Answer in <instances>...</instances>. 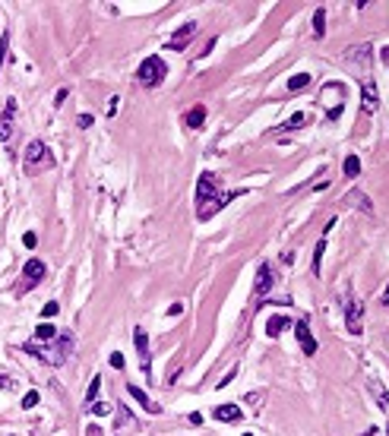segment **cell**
Segmentation results:
<instances>
[{"mask_svg":"<svg viewBox=\"0 0 389 436\" xmlns=\"http://www.w3.org/2000/svg\"><path fill=\"white\" fill-rule=\"evenodd\" d=\"M310 82H313V79H310V73H295L288 79V92H301V89H307Z\"/></svg>","mask_w":389,"mask_h":436,"instance_id":"obj_22","label":"cell"},{"mask_svg":"<svg viewBox=\"0 0 389 436\" xmlns=\"http://www.w3.org/2000/svg\"><path fill=\"white\" fill-rule=\"evenodd\" d=\"M127 424H133V417H130L127 408H120V414H117V430H120V427H127Z\"/></svg>","mask_w":389,"mask_h":436,"instance_id":"obj_29","label":"cell"},{"mask_svg":"<svg viewBox=\"0 0 389 436\" xmlns=\"http://www.w3.org/2000/svg\"><path fill=\"white\" fill-rule=\"evenodd\" d=\"M288 326H291L288 316H272V319L266 322V335H282V332L288 329Z\"/></svg>","mask_w":389,"mask_h":436,"instance_id":"obj_16","label":"cell"},{"mask_svg":"<svg viewBox=\"0 0 389 436\" xmlns=\"http://www.w3.org/2000/svg\"><path fill=\"white\" fill-rule=\"evenodd\" d=\"M85 436H105V433H101L98 427H89V430H85Z\"/></svg>","mask_w":389,"mask_h":436,"instance_id":"obj_39","label":"cell"},{"mask_svg":"<svg viewBox=\"0 0 389 436\" xmlns=\"http://www.w3.org/2000/svg\"><path fill=\"white\" fill-rule=\"evenodd\" d=\"M304 124H307V114H291L288 121H285V124H279L272 133H288V130H298V126H304Z\"/></svg>","mask_w":389,"mask_h":436,"instance_id":"obj_18","label":"cell"},{"mask_svg":"<svg viewBox=\"0 0 389 436\" xmlns=\"http://www.w3.org/2000/svg\"><path fill=\"white\" fill-rule=\"evenodd\" d=\"M342 57L351 61V63H367L370 57H374V45H367V41H364V45H348L342 51Z\"/></svg>","mask_w":389,"mask_h":436,"instance_id":"obj_11","label":"cell"},{"mask_svg":"<svg viewBox=\"0 0 389 436\" xmlns=\"http://www.w3.org/2000/svg\"><path fill=\"white\" fill-rule=\"evenodd\" d=\"M25 168L29 171H38V168H54V158H51V149L41 139L25 145Z\"/></svg>","mask_w":389,"mask_h":436,"instance_id":"obj_4","label":"cell"},{"mask_svg":"<svg viewBox=\"0 0 389 436\" xmlns=\"http://www.w3.org/2000/svg\"><path fill=\"white\" fill-rule=\"evenodd\" d=\"M342 171H345V177H358L361 174V161L354 158V155H348V158H345V165H342Z\"/></svg>","mask_w":389,"mask_h":436,"instance_id":"obj_24","label":"cell"},{"mask_svg":"<svg viewBox=\"0 0 389 436\" xmlns=\"http://www.w3.org/2000/svg\"><path fill=\"white\" fill-rule=\"evenodd\" d=\"M237 193H225L222 196V190H219V184H215V174L212 171H203L200 174V184H196V218L200 221H209L219 209H225L231 199H234Z\"/></svg>","mask_w":389,"mask_h":436,"instance_id":"obj_1","label":"cell"},{"mask_svg":"<svg viewBox=\"0 0 389 436\" xmlns=\"http://www.w3.org/2000/svg\"><path fill=\"white\" fill-rule=\"evenodd\" d=\"M117 108H120V98L114 95V98L108 101V117H114V114H117Z\"/></svg>","mask_w":389,"mask_h":436,"instance_id":"obj_34","label":"cell"},{"mask_svg":"<svg viewBox=\"0 0 389 436\" xmlns=\"http://www.w3.org/2000/svg\"><path fill=\"white\" fill-rule=\"evenodd\" d=\"M177 376H180V367H174V370H168V386H174V382H177Z\"/></svg>","mask_w":389,"mask_h":436,"instance_id":"obj_37","label":"cell"},{"mask_svg":"<svg viewBox=\"0 0 389 436\" xmlns=\"http://www.w3.org/2000/svg\"><path fill=\"white\" fill-rule=\"evenodd\" d=\"M108 364H111V367H117V370H124V364H127V361H124V354H120V351H114V354L108 357Z\"/></svg>","mask_w":389,"mask_h":436,"instance_id":"obj_28","label":"cell"},{"mask_svg":"<svg viewBox=\"0 0 389 436\" xmlns=\"http://www.w3.org/2000/svg\"><path fill=\"white\" fill-rule=\"evenodd\" d=\"M57 335H60V332H57L54 326H48V322H41V326L35 329V338H38V341H45V345H51V341H57Z\"/></svg>","mask_w":389,"mask_h":436,"instance_id":"obj_19","label":"cell"},{"mask_svg":"<svg viewBox=\"0 0 389 436\" xmlns=\"http://www.w3.org/2000/svg\"><path fill=\"white\" fill-rule=\"evenodd\" d=\"M244 436H253V433H244Z\"/></svg>","mask_w":389,"mask_h":436,"instance_id":"obj_42","label":"cell"},{"mask_svg":"<svg viewBox=\"0 0 389 436\" xmlns=\"http://www.w3.org/2000/svg\"><path fill=\"white\" fill-rule=\"evenodd\" d=\"M38 405V392H25V398H22V408H35Z\"/></svg>","mask_w":389,"mask_h":436,"instance_id":"obj_30","label":"cell"},{"mask_svg":"<svg viewBox=\"0 0 389 436\" xmlns=\"http://www.w3.org/2000/svg\"><path fill=\"white\" fill-rule=\"evenodd\" d=\"M22 244H25V247H29V250H32V247H35V244H38V237H35V234H32V231H29V234H25V237H22Z\"/></svg>","mask_w":389,"mask_h":436,"instance_id":"obj_35","label":"cell"},{"mask_svg":"<svg viewBox=\"0 0 389 436\" xmlns=\"http://www.w3.org/2000/svg\"><path fill=\"white\" fill-rule=\"evenodd\" d=\"M383 304L389 307V285H386V291H383Z\"/></svg>","mask_w":389,"mask_h":436,"instance_id":"obj_40","label":"cell"},{"mask_svg":"<svg viewBox=\"0 0 389 436\" xmlns=\"http://www.w3.org/2000/svg\"><path fill=\"white\" fill-rule=\"evenodd\" d=\"M203 124H206V108H203V105L190 108V111H187V126H193V130H200Z\"/></svg>","mask_w":389,"mask_h":436,"instance_id":"obj_17","label":"cell"},{"mask_svg":"<svg viewBox=\"0 0 389 436\" xmlns=\"http://www.w3.org/2000/svg\"><path fill=\"white\" fill-rule=\"evenodd\" d=\"M196 35V22H184V25H180V29H177V35L174 38H168V51H184L187 48V41L190 38H193Z\"/></svg>","mask_w":389,"mask_h":436,"instance_id":"obj_10","label":"cell"},{"mask_svg":"<svg viewBox=\"0 0 389 436\" xmlns=\"http://www.w3.org/2000/svg\"><path fill=\"white\" fill-rule=\"evenodd\" d=\"M263 398H266L263 392H250V395H244V405L247 408H259V405H263Z\"/></svg>","mask_w":389,"mask_h":436,"instance_id":"obj_25","label":"cell"},{"mask_svg":"<svg viewBox=\"0 0 389 436\" xmlns=\"http://www.w3.org/2000/svg\"><path fill=\"white\" fill-rule=\"evenodd\" d=\"M323 253H326V237H319L316 247H313V275L323 272Z\"/></svg>","mask_w":389,"mask_h":436,"instance_id":"obj_20","label":"cell"},{"mask_svg":"<svg viewBox=\"0 0 389 436\" xmlns=\"http://www.w3.org/2000/svg\"><path fill=\"white\" fill-rule=\"evenodd\" d=\"M342 202H345L348 209H358V212H364V215H374V202H370V196H367L364 190H358V187L345 193Z\"/></svg>","mask_w":389,"mask_h":436,"instance_id":"obj_6","label":"cell"},{"mask_svg":"<svg viewBox=\"0 0 389 436\" xmlns=\"http://www.w3.org/2000/svg\"><path fill=\"white\" fill-rule=\"evenodd\" d=\"M6 48H10V35H0V66H3V61H6Z\"/></svg>","mask_w":389,"mask_h":436,"instance_id":"obj_27","label":"cell"},{"mask_svg":"<svg viewBox=\"0 0 389 436\" xmlns=\"http://www.w3.org/2000/svg\"><path fill=\"white\" fill-rule=\"evenodd\" d=\"M168 76V63L161 61V57H146L140 63V70H136V79H140L146 89H155V85H161Z\"/></svg>","mask_w":389,"mask_h":436,"instance_id":"obj_2","label":"cell"},{"mask_svg":"<svg viewBox=\"0 0 389 436\" xmlns=\"http://www.w3.org/2000/svg\"><path fill=\"white\" fill-rule=\"evenodd\" d=\"M13 121H16V98H6L3 114H0V142H6L13 136Z\"/></svg>","mask_w":389,"mask_h":436,"instance_id":"obj_7","label":"cell"},{"mask_svg":"<svg viewBox=\"0 0 389 436\" xmlns=\"http://www.w3.org/2000/svg\"><path fill=\"white\" fill-rule=\"evenodd\" d=\"M313 35L316 38L326 35V10H323V6H316V10H313Z\"/></svg>","mask_w":389,"mask_h":436,"instance_id":"obj_21","label":"cell"},{"mask_svg":"<svg viewBox=\"0 0 389 436\" xmlns=\"http://www.w3.org/2000/svg\"><path fill=\"white\" fill-rule=\"evenodd\" d=\"M212 417H215L219 424H237L240 417H244V411H240L237 405H219V408L212 411Z\"/></svg>","mask_w":389,"mask_h":436,"instance_id":"obj_14","label":"cell"},{"mask_svg":"<svg viewBox=\"0 0 389 436\" xmlns=\"http://www.w3.org/2000/svg\"><path fill=\"white\" fill-rule=\"evenodd\" d=\"M133 345L140 351V361H143V373L146 379L152 376V364H149V338H146V329H133Z\"/></svg>","mask_w":389,"mask_h":436,"instance_id":"obj_8","label":"cell"},{"mask_svg":"<svg viewBox=\"0 0 389 436\" xmlns=\"http://www.w3.org/2000/svg\"><path fill=\"white\" fill-rule=\"evenodd\" d=\"M234 373H237V367H231V370H228V373H225L222 379H219V389H222V386H228V382L234 379Z\"/></svg>","mask_w":389,"mask_h":436,"instance_id":"obj_33","label":"cell"},{"mask_svg":"<svg viewBox=\"0 0 389 436\" xmlns=\"http://www.w3.org/2000/svg\"><path fill=\"white\" fill-rule=\"evenodd\" d=\"M98 389H101V376H95V379L89 382V392H85V398L95 401V395H98Z\"/></svg>","mask_w":389,"mask_h":436,"instance_id":"obj_26","label":"cell"},{"mask_svg":"<svg viewBox=\"0 0 389 436\" xmlns=\"http://www.w3.org/2000/svg\"><path fill=\"white\" fill-rule=\"evenodd\" d=\"M76 124L85 130V126H92V117H89V114H79V117H76Z\"/></svg>","mask_w":389,"mask_h":436,"instance_id":"obj_36","label":"cell"},{"mask_svg":"<svg viewBox=\"0 0 389 436\" xmlns=\"http://www.w3.org/2000/svg\"><path fill=\"white\" fill-rule=\"evenodd\" d=\"M386 436H389V430H386Z\"/></svg>","mask_w":389,"mask_h":436,"instance_id":"obj_43","label":"cell"},{"mask_svg":"<svg viewBox=\"0 0 389 436\" xmlns=\"http://www.w3.org/2000/svg\"><path fill=\"white\" fill-rule=\"evenodd\" d=\"M127 389H130V395H133L136 401H140V405H143V408H146V411H149V414H158V411H161V408L155 405V401H152L149 395H146V392H143L140 386H127Z\"/></svg>","mask_w":389,"mask_h":436,"instance_id":"obj_15","label":"cell"},{"mask_svg":"<svg viewBox=\"0 0 389 436\" xmlns=\"http://www.w3.org/2000/svg\"><path fill=\"white\" fill-rule=\"evenodd\" d=\"M377 108H380L377 85L374 82H361V111H364V114H374Z\"/></svg>","mask_w":389,"mask_h":436,"instance_id":"obj_12","label":"cell"},{"mask_svg":"<svg viewBox=\"0 0 389 436\" xmlns=\"http://www.w3.org/2000/svg\"><path fill=\"white\" fill-rule=\"evenodd\" d=\"M272 285H275V272H272V266L269 262H263V266L256 269V281H253V297H259L263 301L266 294L272 291Z\"/></svg>","mask_w":389,"mask_h":436,"instance_id":"obj_5","label":"cell"},{"mask_svg":"<svg viewBox=\"0 0 389 436\" xmlns=\"http://www.w3.org/2000/svg\"><path fill=\"white\" fill-rule=\"evenodd\" d=\"M92 414H98V417H108V414H111V408H108V405H101V401H95V405H92Z\"/></svg>","mask_w":389,"mask_h":436,"instance_id":"obj_32","label":"cell"},{"mask_svg":"<svg viewBox=\"0 0 389 436\" xmlns=\"http://www.w3.org/2000/svg\"><path fill=\"white\" fill-rule=\"evenodd\" d=\"M295 335H298V341H301V348H304V354H307V357H313L319 345H316V338L310 335L307 319H298V322H295Z\"/></svg>","mask_w":389,"mask_h":436,"instance_id":"obj_9","label":"cell"},{"mask_svg":"<svg viewBox=\"0 0 389 436\" xmlns=\"http://www.w3.org/2000/svg\"><path fill=\"white\" fill-rule=\"evenodd\" d=\"M370 392H374V398L380 401V408H383V411L389 414V392L380 386V382H370Z\"/></svg>","mask_w":389,"mask_h":436,"instance_id":"obj_23","label":"cell"},{"mask_svg":"<svg viewBox=\"0 0 389 436\" xmlns=\"http://www.w3.org/2000/svg\"><path fill=\"white\" fill-rule=\"evenodd\" d=\"M60 313V307H57V301H51V304H45V310H41V316H48V319H51V316H57Z\"/></svg>","mask_w":389,"mask_h":436,"instance_id":"obj_31","label":"cell"},{"mask_svg":"<svg viewBox=\"0 0 389 436\" xmlns=\"http://www.w3.org/2000/svg\"><path fill=\"white\" fill-rule=\"evenodd\" d=\"M361 436H374V433H361Z\"/></svg>","mask_w":389,"mask_h":436,"instance_id":"obj_41","label":"cell"},{"mask_svg":"<svg viewBox=\"0 0 389 436\" xmlns=\"http://www.w3.org/2000/svg\"><path fill=\"white\" fill-rule=\"evenodd\" d=\"M345 326H348V335H361L364 332V307L354 297V291L348 288L345 294Z\"/></svg>","mask_w":389,"mask_h":436,"instance_id":"obj_3","label":"cell"},{"mask_svg":"<svg viewBox=\"0 0 389 436\" xmlns=\"http://www.w3.org/2000/svg\"><path fill=\"white\" fill-rule=\"evenodd\" d=\"M22 278H25V288H32L35 281H41V278H45V262H41V259H29L22 266Z\"/></svg>","mask_w":389,"mask_h":436,"instance_id":"obj_13","label":"cell"},{"mask_svg":"<svg viewBox=\"0 0 389 436\" xmlns=\"http://www.w3.org/2000/svg\"><path fill=\"white\" fill-rule=\"evenodd\" d=\"M168 313H171V316H180V313H184V304H171Z\"/></svg>","mask_w":389,"mask_h":436,"instance_id":"obj_38","label":"cell"}]
</instances>
